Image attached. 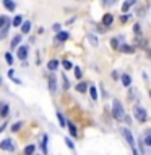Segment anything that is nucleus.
<instances>
[{
	"label": "nucleus",
	"mask_w": 151,
	"mask_h": 155,
	"mask_svg": "<svg viewBox=\"0 0 151 155\" xmlns=\"http://www.w3.org/2000/svg\"><path fill=\"white\" fill-rule=\"evenodd\" d=\"M150 97H151V89H150Z\"/></svg>",
	"instance_id": "42"
},
{
	"label": "nucleus",
	"mask_w": 151,
	"mask_h": 155,
	"mask_svg": "<svg viewBox=\"0 0 151 155\" xmlns=\"http://www.w3.org/2000/svg\"><path fill=\"white\" fill-rule=\"evenodd\" d=\"M132 152H133V155H138V150L135 147H132Z\"/></svg>",
	"instance_id": "41"
},
{
	"label": "nucleus",
	"mask_w": 151,
	"mask_h": 155,
	"mask_svg": "<svg viewBox=\"0 0 151 155\" xmlns=\"http://www.w3.org/2000/svg\"><path fill=\"white\" fill-rule=\"evenodd\" d=\"M88 39H89V44H91V45H94V47L98 45V37H96L94 34H89Z\"/></svg>",
	"instance_id": "23"
},
{
	"label": "nucleus",
	"mask_w": 151,
	"mask_h": 155,
	"mask_svg": "<svg viewBox=\"0 0 151 155\" xmlns=\"http://www.w3.org/2000/svg\"><path fill=\"white\" fill-rule=\"evenodd\" d=\"M52 28H54V31H55V32H60V31H62V26H60L59 23H55V24L52 26Z\"/></svg>",
	"instance_id": "34"
},
{
	"label": "nucleus",
	"mask_w": 151,
	"mask_h": 155,
	"mask_svg": "<svg viewBox=\"0 0 151 155\" xmlns=\"http://www.w3.org/2000/svg\"><path fill=\"white\" fill-rule=\"evenodd\" d=\"M34 152H36V145L34 144H29V145L25 147V155H34Z\"/></svg>",
	"instance_id": "16"
},
{
	"label": "nucleus",
	"mask_w": 151,
	"mask_h": 155,
	"mask_svg": "<svg viewBox=\"0 0 151 155\" xmlns=\"http://www.w3.org/2000/svg\"><path fill=\"white\" fill-rule=\"evenodd\" d=\"M4 7L7 8L8 11H15L16 5H15V2H13V0H4Z\"/></svg>",
	"instance_id": "10"
},
{
	"label": "nucleus",
	"mask_w": 151,
	"mask_h": 155,
	"mask_svg": "<svg viewBox=\"0 0 151 155\" xmlns=\"http://www.w3.org/2000/svg\"><path fill=\"white\" fill-rule=\"evenodd\" d=\"M8 112H10L8 103H0V116H2V118H7Z\"/></svg>",
	"instance_id": "8"
},
{
	"label": "nucleus",
	"mask_w": 151,
	"mask_h": 155,
	"mask_svg": "<svg viewBox=\"0 0 151 155\" xmlns=\"http://www.w3.org/2000/svg\"><path fill=\"white\" fill-rule=\"evenodd\" d=\"M68 37H70V34H68L67 31H60V32H57V37H55V39H57L59 42H65Z\"/></svg>",
	"instance_id": "9"
},
{
	"label": "nucleus",
	"mask_w": 151,
	"mask_h": 155,
	"mask_svg": "<svg viewBox=\"0 0 151 155\" xmlns=\"http://www.w3.org/2000/svg\"><path fill=\"white\" fill-rule=\"evenodd\" d=\"M89 95H91L93 100H98V90H96L94 86H89Z\"/></svg>",
	"instance_id": "20"
},
{
	"label": "nucleus",
	"mask_w": 151,
	"mask_h": 155,
	"mask_svg": "<svg viewBox=\"0 0 151 155\" xmlns=\"http://www.w3.org/2000/svg\"><path fill=\"white\" fill-rule=\"evenodd\" d=\"M128 8H130V5H128V2H123V5H122V11L125 13V11H128Z\"/></svg>",
	"instance_id": "33"
},
{
	"label": "nucleus",
	"mask_w": 151,
	"mask_h": 155,
	"mask_svg": "<svg viewBox=\"0 0 151 155\" xmlns=\"http://www.w3.org/2000/svg\"><path fill=\"white\" fill-rule=\"evenodd\" d=\"M23 23H25V21H23V16L18 15V16L13 18V23H11V24H13L15 28H21V24H23Z\"/></svg>",
	"instance_id": "14"
},
{
	"label": "nucleus",
	"mask_w": 151,
	"mask_h": 155,
	"mask_svg": "<svg viewBox=\"0 0 151 155\" xmlns=\"http://www.w3.org/2000/svg\"><path fill=\"white\" fill-rule=\"evenodd\" d=\"M8 23H10V21H8L7 16H0V29L4 28V26H7Z\"/></svg>",
	"instance_id": "27"
},
{
	"label": "nucleus",
	"mask_w": 151,
	"mask_h": 155,
	"mask_svg": "<svg viewBox=\"0 0 151 155\" xmlns=\"http://www.w3.org/2000/svg\"><path fill=\"white\" fill-rule=\"evenodd\" d=\"M47 84H49L50 94H55L57 92V78H55V74H49V76H47Z\"/></svg>",
	"instance_id": "3"
},
{
	"label": "nucleus",
	"mask_w": 151,
	"mask_h": 155,
	"mask_svg": "<svg viewBox=\"0 0 151 155\" xmlns=\"http://www.w3.org/2000/svg\"><path fill=\"white\" fill-rule=\"evenodd\" d=\"M122 134H123V137H125V141L128 142V145H130V147H135V139H133V136H132V133H130L128 128H123Z\"/></svg>",
	"instance_id": "4"
},
{
	"label": "nucleus",
	"mask_w": 151,
	"mask_h": 155,
	"mask_svg": "<svg viewBox=\"0 0 151 155\" xmlns=\"http://www.w3.org/2000/svg\"><path fill=\"white\" fill-rule=\"evenodd\" d=\"M68 131H70V136H77L78 134V131H77V126H75L73 123H68Z\"/></svg>",
	"instance_id": "21"
},
{
	"label": "nucleus",
	"mask_w": 151,
	"mask_h": 155,
	"mask_svg": "<svg viewBox=\"0 0 151 155\" xmlns=\"http://www.w3.org/2000/svg\"><path fill=\"white\" fill-rule=\"evenodd\" d=\"M0 150H8V152H13L15 150V145L11 139H5V141L0 142Z\"/></svg>",
	"instance_id": "5"
},
{
	"label": "nucleus",
	"mask_w": 151,
	"mask_h": 155,
	"mask_svg": "<svg viewBox=\"0 0 151 155\" xmlns=\"http://www.w3.org/2000/svg\"><path fill=\"white\" fill-rule=\"evenodd\" d=\"M62 78H63V84H65V86H63V87H65V89H68V87H70V83H68L67 76H62Z\"/></svg>",
	"instance_id": "35"
},
{
	"label": "nucleus",
	"mask_w": 151,
	"mask_h": 155,
	"mask_svg": "<svg viewBox=\"0 0 151 155\" xmlns=\"http://www.w3.org/2000/svg\"><path fill=\"white\" fill-rule=\"evenodd\" d=\"M117 76H119V73H117V71H112V79H119Z\"/></svg>",
	"instance_id": "38"
},
{
	"label": "nucleus",
	"mask_w": 151,
	"mask_h": 155,
	"mask_svg": "<svg viewBox=\"0 0 151 155\" xmlns=\"http://www.w3.org/2000/svg\"><path fill=\"white\" fill-rule=\"evenodd\" d=\"M31 31V23L29 21H25V23L21 24V34H28Z\"/></svg>",
	"instance_id": "13"
},
{
	"label": "nucleus",
	"mask_w": 151,
	"mask_h": 155,
	"mask_svg": "<svg viewBox=\"0 0 151 155\" xmlns=\"http://www.w3.org/2000/svg\"><path fill=\"white\" fill-rule=\"evenodd\" d=\"M20 128H21V121H16V123L11 126V131H13V133H18V131H20Z\"/></svg>",
	"instance_id": "29"
},
{
	"label": "nucleus",
	"mask_w": 151,
	"mask_h": 155,
	"mask_svg": "<svg viewBox=\"0 0 151 155\" xmlns=\"http://www.w3.org/2000/svg\"><path fill=\"white\" fill-rule=\"evenodd\" d=\"M112 112H114V118H116L117 121H123L125 120V110H123V107H122V103L119 102V100H114V103H112Z\"/></svg>",
	"instance_id": "1"
},
{
	"label": "nucleus",
	"mask_w": 151,
	"mask_h": 155,
	"mask_svg": "<svg viewBox=\"0 0 151 155\" xmlns=\"http://www.w3.org/2000/svg\"><path fill=\"white\" fill-rule=\"evenodd\" d=\"M21 39H23V37H21V34L15 36V37L11 39V47H13V48H18V47H20V44H21Z\"/></svg>",
	"instance_id": "12"
},
{
	"label": "nucleus",
	"mask_w": 151,
	"mask_h": 155,
	"mask_svg": "<svg viewBox=\"0 0 151 155\" xmlns=\"http://www.w3.org/2000/svg\"><path fill=\"white\" fill-rule=\"evenodd\" d=\"M122 84L125 87H130V84H132V78L128 74H122Z\"/></svg>",
	"instance_id": "17"
},
{
	"label": "nucleus",
	"mask_w": 151,
	"mask_h": 155,
	"mask_svg": "<svg viewBox=\"0 0 151 155\" xmlns=\"http://www.w3.org/2000/svg\"><path fill=\"white\" fill-rule=\"evenodd\" d=\"M57 120H59V123H60V126H67V123H65V118H63V115L60 113H57Z\"/></svg>",
	"instance_id": "24"
},
{
	"label": "nucleus",
	"mask_w": 151,
	"mask_h": 155,
	"mask_svg": "<svg viewBox=\"0 0 151 155\" xmlns=\"http://www.w3.org/2000/svg\"><path fill=\"white\" fill-rule=\"evenodd\" d=\"M133 32H135V34H140V32H141V28H140V24H135V28H133Z\"/></svg>",
	"instance_id": "36"
},
{
	"label": "nucleus",
	"mask_w": 151,
	"mask_h": 155,
	"mask_svg": "<svg viewBox=\"0 0 151 155\" xmlns=\"http://www.w3.org/2000/svg\"><path fill=\"white\" fill-rule=\"evenodd\" d=\"M111 45H112V48H119V41L117 39H111Z\"/></svg>",
	"instance_id": "32"
},
{
	"label": "nucleus",
	"mask_w": 151,
	"mask_h": 155,
	"mask_svg": "<svg viewBox=\"0 0 151 155\" xmlns=\"http://www.w3.org/2000/svg\"><path fill=\"white\" fill-rule=\"evenodd\" d=\"M62 66H63L65 69H72V68H73V63L68 62V60H63V62H62Z\"/></svg>",
	"instance_id": "26"
},
{
	"label": "nucleus",
	"mask_w": 151,
	"mask_h": 155,
	"mask_svg": "<svg viewBox=\"0 0 151 155\" xmlns=\"http://www.w3.org/2000/svg\"><path fill=\"white\" fill-rule=\"evenodd\" d=\"M86 89H89V86L86 83H78L77 87H75V90H78V92H81V94L86 92Z\"/></svg>",
	"instance_id": "11"
},
{
	"label": "nucleus",
	"mask_w": 151,
	"mask_h": 155,
	"mask_svg": "<svg viewBox=\"0 0 151 155\" xmlns=\"http://www.w3.org/2000/svg\"><path fill=\"white\" fill-rule=\"evenodd\" d=\"M120 50H122L123 53H135V47H132V45H128V44H123L122 47H120Z\"/></svg>",
	"instance_id": "15"
},
{
	"label": "nucleus",
	"mask_w": 151,
	"mask_h": 155,
	"mask_svg": "<svg viewBox=\"0 0 151 155\" xmlns=\"http://www.w3.org/2000/svg\"><path fill=\"white\" fill-rule=\"evenodd\" d=\"M127 2H128V5H130V7H132V5L137 4V0H127Z\"/></svg>",
	"instance_id": "40"
},
{
	"label": "nucleus",
	"mask_w": 151,
	"mask_h": 155,
	"mask_svg": "<svg viewBox=\"0 0 151 155\" xmlns=\"http://www.w3.org/2000/svg\"><path fill=\"white\" fill-rule=\"evenodd\" d=\"M65 142H67V147H68V149H72V150L75 149V144L72 142V139H70V137H67V139H65Z\"/></svg>",
	"instance_id": "31"
},
{
	"label": "nucleus",
	"mask_w": 151,
	"mask_h": 155,
	"mask_svg": "<svg viewBox=\"0 0 151 155\" xmlns=\"http://www.w3.org/2000/svg\"><path fill=\"white\" fill-rule=\"evenodd\" d=\"M5 60H7L8 65H13V55H11L10 52H7V53H5Z\"/></svg>",
	"instance_id": "28"
},
{
	"label": "nucleus",
	"mask_w": 151,
	"mask_h": 155,
	"mask_svg": "<svg viewBox=\"0 0 151 155\" xmlns=\"http://www.w3.org/2000/svg\"><path fill=\"white\" fill-rule=\"evenodd\" d=\"M133 115L137 118V121H140V123H145L148 120V112L143 107H140V105H135L133 107Z\"/></svg>",
	"instance_id": "2"
},
{
	"label": "nucleus",
	"mask_w": 151,
	"mask_h": 155,
	"mask_svg": "<svg viewBox=\"0 0 151 155\" xmlns=\"http://www.w3.org/2000/svg\"><path fill=\"white\" fill-rule=\"evenodd\" d=\"M47 142H49V137H47V134L42 136V152H44V155H47Z\"/></svg>",
	"instance_id": "18"
},
{
	"label": "nucleus",
	"mask_w": 151,
	"mask_h": 155,
	"mask_svg": "<svg viewBox=\"0 0 151 155\" xmlns=\"http://www.w3.org/2000/svg\"><path fill=\"white\" fill-rule=\"evenodd\" d=\"M114 2H116V0H106L104 4H106V5H112V4H114Z\"/></svg>",
	"instance_id": "39"
},
{
	"label": "nucleus",
	"mask_w": 151,
	"mask_h": 155,
	"mask_svg": "<svg viewBox=\"0 0 151 155\" xmlns=\"http://www.w3.org/2000/svg\"><path fill=\"white\" fill-rule=\"evenodd\" d=\"M101 23H102V26H111V24L114 23V16H112V13H106L104 16H102Z\"/></svg>",
	"instance_id": "7"
},
{
	"label": "nucleus",
	"mask_w": 151,
	"mask_h": 155,
	"mask_svg": "<svg viewBox=\"0 0 151 155\" xmlns=\"http://www.w3.org/2000/svg\"><path fill=\"white\" fill-rule=\"evenodd\" d=\"M128 18H130L128 15H123V16L120 18V21H122V23H127V21H128Z\"/></svg>",
	"instance_id": "37"
},
{
	"label": "nucleus",
	"mask_w": 151,
	"mask_h": 155,
	"mask_svg": "<svg viewBox=\"0 0 151 155\" xmlns=\"http://www.w3.org/2000/svg\"><path fill=\"white\" fill-rule=\"evenodd\" d=\"M47 68H49L50 71H55V69L59 68V62H57V60H50V62L47 63Z\"/></svg>",
	"instance_id": "19"
},
{
	"label": "nucleus",
	"mask_w": 151,
	"mask_h": 155,
	"mask_svg": "<svg viewBox=\"0 0 151 155\" xmlns=\"http://www.w3.org/2000/svg\"><path fill=\"white\" fill-rule=\"evenodd\" d=\"M16 55H18V58H20V60L25 62L26 57H28V47H26V45H20V47L16 48Z\"/></svg>",
	"instance_id": "6"
},
{
	"label": "nucleus",
	"mask_w": 151,
	"mask_h": 155,
	"mask_svg": "<svg viewBox=\"0 0 151 155\" xmlns=\"http://www.w3.org/2000/svg\"><path fill=\"white\" fill-rule=\"evenodd\" d=\"M8 26H10V23H8L7 26H4V28H2V31H0V39H5V36L8 34V29H10Z\"/></svg>",
	"instance_id": "22"
},
{
	"label": "nucleus",
	"mask_w": 151,
	"mask_h": 155,
	"mask_svg": "<svg viewBox=\"0 0 151 155\" xmlns=\"http://www.w3.org/2000/svg\"><path fill=\"white\" fill-rule=\"evenodd\" d=\"M73 71H75V78L77 79H81V69H80V66H73Z\"/></svg>",
	"instance_id": "25"
},
{
	"label": "nucleus",
	"mask_w": 151,
	"mask_h": 155,
	"mask_svg": "<svg viewBox=\"0 0 151 155\" xmlns=\"http://www.w3.org/2000/svg\"><path fill=\"white\" fill-rule=\"evenodd\" d=\"M145 144H146V145H151V131L146 133V136H145Z\"/></svg>",
	"instance_id": "30"
}]
</instances>
